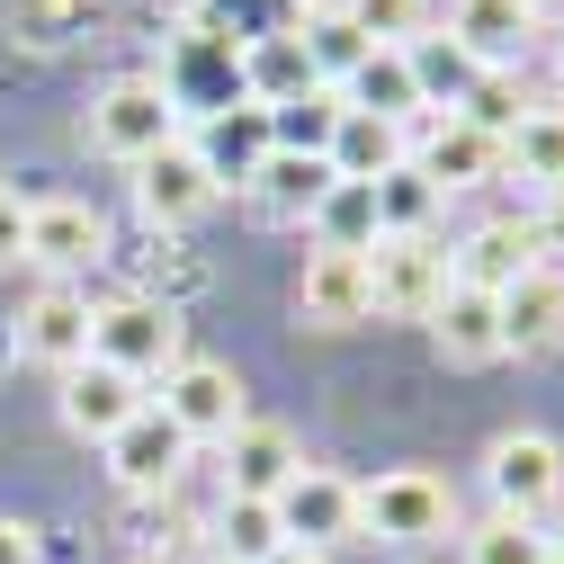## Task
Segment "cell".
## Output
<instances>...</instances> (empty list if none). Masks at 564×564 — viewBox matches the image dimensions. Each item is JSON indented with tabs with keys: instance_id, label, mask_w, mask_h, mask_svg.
Instances as JSON below:
<instances>
[{
	"instance_id": "cell-6",
	"label": "cell",
	"mask_w": 564,
	"mask_h": 564,
	"mask_svg": "<svg viewBox=\"0 0 564 564\" xmlns=\"http://www.w3.org/2000/svg\"><path fill=\"white\" fill-rule=\"evenodd\" d=\"M484 484H492V511H511V520H538L564 502V440L546 431H502L484 448Z\"/></svg>"
},
{
	"instance_id": "cell-18",
	"label": "cell",
	"mask_w": 564,
	"mask_h": 564,
	"mask_svg": "<svg viewBox=\"0 0 564 564\" xmlns=\"http://www.w3.org/2000/svg\"><path fill=\"white\" fill-rule=\"evenodd\" d=\"M564 340V269H529L520 288H502V359H546Z\"/></svg>"
},
{
	"instance_id": "cell-19",
	"label": "cell",
	"mask_w": 564,
	"mask_h": 564,
	"mask_svg": "<svg viewBox=\"0 0 564 564\" xmlns=\"http://www.w3.org/2000/svg\"><path fill=\"white\" fill-rule=\"evenodd\" d=\"M340 108H368V117H386V126H412V117H431V90H421V63L412 54H394V45H377L359 73L340 82Z\"/></svg>"
},
{
	"instance_id": "cell-31",
	"label": "cell",
	"mask_w": 564,
	"mask_h": 564,
	"mask_svg": "<svg viewBox=\"0 0 564 564\" xmlns=\"http://www.w3.org/2000/svg\"><path fill=\"white\" fill-rule=\"evenodd\" d=\"M0 564H45V538L28 520H0Z\"/></svg>"
},
{
	"instance_id": "cell-28",
	"label": "cell",
	"mask_w": 564,
	"mask_h": 564,
	"mask_svg": "<svg viewBox=\"0 0 564 564\" xmlns=\"http://www.w3.org/2000/svg\"><path fill=\"white\" fill-rule=\"evenodd\" d=\"M216 529H225V564H269L278 546H288V538H278V511L269 502H234V492H225Z\"/></svg>"
},
{
	"instance_id": "cell-14",
	"label": "cell",
	"mask_w": 564,
	"mask_h": 564,
	"mask_svg": "<svg viewBox=\"0 0 564 564\" xmlns=\"http://www.w3.org/2000/svg\"><path fill=\"white\" fill-rule=\"evenodd\" d=\"M134 412H144V386H134L126 368H108V359L63 368V431H82V440H99V448H108Z\"/></svg>"
},
{
	"instance_id": "cell-13",
	"label": "cell",
	"mask_w": 564,
	"mask_h": 564,
	"mask_svg": "<svg viewBox=\"0 0 564 564\" xmlns=\"http://www.w3.org/2000/svg\"><path fill=\"white\" fill-rule=\"evenodd\" d=\"M180 466H188V440H180V421H171L162 403H144V412L108 440V475H117L126 492H171Z\"/></svg>"
},
{
	"instance_id": "cell-1",
	"label": "cell",
	"mask_w": 564,
	"mask_h": 564,
	"mask_svg": "<svg viewBox=\"0 0 564 564\" xmlns=\"http://www.w3.org/2000/svg\"><path fill=\"white\" fill-rule=\"evenodd\" d=\"M359 538L368 546H440L457 538V492L431 466H386L377 484H359Z\"/></svg>"
},
{
	"instance_id": "cell-5",
	"label": "cell",
	"mask_w": 564,
	"mask_h": 564,
	"mask_svg": "<svg viewBox=\"0 0 564 564\" xmlns=\"http://www.w3.org/2000/svg\"><path fill=\"white\" fill-rule=\"evenodd\" d=\"M269 511H278V538H288V546L332 555V546H349V538H359V484L305 457L288 484H278V502H269Z\"/></svg>"
},
{
	"instance_id": "cell-22",
	"label": "cell",
	"mask_w": 564,
	"mask_h": 564,
	"mask_svg": "<svg viewBox=\"0 0 564 564\" xmlns=\"http://www.w3.org/2000/svg\"><path fill=\"white\" fill-rule=\"evenodd\" d=\"M332 188H340L332 162H323V153H288V144L251 171V206H260V216H323Z\"/></svg>"
},
{
	"instance_id": "cell-32",
	"label": "cell",
	"mask_w": 564,
	"mask_h": 564,
	"mask_svg": "<svg viewBox=\"0 0 564 564\" xmlns=\"http://www.w3.org/2000/svg\"><path fill=\"white\" fill-rule=\"evenodd\" d=\"M0 260H28V206L0 188Z\"/></svg>"
},
{
	"instance_id": "cell-23",
	"label": "cell",
	"mask_w": 564,
	"mask_h": 564,
	"mask_svg": "<svg viewBox=\"0 0 564 564\" xmlns=\"http://www.w3.org/2000/svg\"><path fill=\"white\" fill-rule=\"evenodd\" d=\"M502 171L538 180L546 197L564 188V108H520V126L502 134Z\"/></svg>"
},
{
	"instance_id": "cell-37",
	"label": "cell",
	"mask_w": 564,
	"mask_h": 564,
	"mask_svg": "<svg viewBox=\"0 0 564 564\" xmlns=\"http://www.w3.org/2000/svg\"><path fill=\"white\" fill-rule=\"evenodd\" d=\"M134 564H162V555H134Z\"/></svg>"
},
{
	"instance_id": "cell-3",
	"label": "cell",
	"mask_w": 564,
	"mask_h": 564,
	"mask_svg": "<svg viewBox=\"0 0 564 564\" xmlns=\"http://www.w3.org/2000/svg\"><path fill=\"white\" fill-rule=\"evenodd\" d=\"M90 144L108 162H153L162 144H180V99L153 82V73H126L90 99Z\"/></svg>"
},
{
	"instance_id": "cell-35",
	"label": "cell",
	"mask_w": 564,
	"mask_h": 564,
	"mask_svg": "<svg viewBox=\"0 0 564 564\" xmlns=\"http://www.w3.org/2000/svg\"><path fill=\"white\" fill-rule=\"evenodd\" d=\"M555 90H564V36H555Z\"/></svg>"
},
{
	"instance_id": "cell-20",
	"label": "cell",
	"mask_w": 564,
	"mask_h": 564,
	"mask_svg": "<svg viewBox=\"0 0 564 564\" xmlns=\"http://www.w3.org/2000/svg\"><path fill=\"white\" fill-rule=\"evenodd\" d=\"M323 162H332L340 188H377V180H386L394 162H412V153H403V126H386V117H368V108H340Z\"/></svg>"
},
{
	"instance_id": "cell-26",
	"label": "cell",
	"mask_w": 564,
	"mask_h": 564,
	"mask_svg": "<svg viewBox=\"0 0 564 564\" xmlns=\"http://www.w3.org/2000/svg\"><path fill=\"white\" fill-rule=\"evenodd\" d=\"M90 19H99V0H10V36H19V45H36V54L73 45Z\"/></svg>"
},
{
	"instance_id": "cell-8",
	"label": "cell",
	"mask_w": 564,
	"mask_h": 564,
	"mask_svg": "<svg viewBox=\"0 0 564 564\" xmlns=\"http://www.w3.org/2000/svg\"><path fill=\"white\" fill-rule=\"evenodd\" d=\"M377 296H368V251H349V242H314L305 269H296V323L305 332H349V323H368Z\"/></svg>"
},
{
	"instance_id": "cell-17",
	"label": "cell",
	"mask_w": 564,
	"mask_h": 564,
	"mask_svg": "<svg viewBox=\"0 0 564 564\" xmlns=\"http://www.w3.org/2000/svg\"><path fill=\"white\" fill-rule=\"evenodd\" d=\"M448 269H457V288H484V296L520 288V278L538 269V234H529V216H492V225H475V234L448 251Z\"/></svg>"
},
{
	"instance_id": "cell-36",
	"label": "cell",
	"mask_w": 564,
	"mask_h": 564,
	"mask_svg": "<svg viewBox=\"0 0 564 564\" xmlns=\"http://www.w3.org/2000/svg\"><path fill=\"white\" fill-rule=\"evenodd\" d=\"M546 538H555V546H564V502H555V529H546Z\"/></svg>"
},
{
	"instance_id": "cell-38",
	"label": "cell",
	"mask_w": 564,
	"mask_h": 564,
	"mask_svg": "<svg viewBox=\"0 0 564 564\" xmlns=\"http://www.w3.org/2000/svg\"><path fill=\"white\" fill-rule=\"evenodd\" d=\"M546 564H564V546H555V555H546Z\"/></svg>"
},
{
	"instance_id": "cell-29",
	"label": "cell",
	"mask_w": 564,
	"mask_h": 564,
	"mask_svg": "<svg viewBox=\"0 0 564 564\" xmlns=\"http://www.w3.org/2000/svg\"><path fill=\"white\" fill-rule=\"evenodd\" d=\"M520 108H529L520 73H484V82L457 99V117H466V126H484V134H511V126H520Z\"/></svg>"
},
{
	"instance_id": "cell-2",
	"label": "cell",
	"mask_w": 564,
	"mask_h": 564,
	"mask_svg": "<svg viewBox=\"0 0 564 564\" xmlns=\"http://www.w3.org/2000/svg\"><path fill=\"white\" fill-rule=\"evenodd\" d=\"M90 359H108V368H126L134 386H153V377H171L180 359H188V340H180V305L171 296H108V305H90Z\"/></svg>"
},
{
	"instance_id": "cell-21",
	"label": "cell",
	"mask_w": 564,
	"mask_h": 564,
	"mask_svg": "<svg viewBox=\"0 0 564 564\" xmlns=\"http://www.w3.org/2000/svg\"><path fill=\"white\" fill-rule=\"evenodd\" d=\"M431 340H440V359H457V368L502 359V296H484V288H448V296L431 305Z\"/></svg>"
},
{
	"instance_id": "cell-9",
	"label": "cell",
	"mask_w": 564,
	"mask_h": 564,
	"mask_svg": "<svg viewBox=\"0 0 564 564\" xmlns=\"http://www.w3.org/2000/svg\"><path fill=\"white\" fill-rule=\"evenodd\" d=\"M134 206H144V225H153V234L197 225L206 206H216V162H206L188 134H180V144H162L153 162H134Z\"/></svg>"
},
{
	"instance_id": "cell-16",
	"label": "cell",
	"mask_w": 564,
	"mask_h": 564,
	"mask_svg": "<svg viewBox=\"0 0 564 564\" xmlns=\"http://www.w3.org/2000/svg\"><path fill=\"white\" fill-rule=\"evenodd\" d=\"M296 466H305V448H296L288 421H242V431L225 440V492L234 502H278V484H288Z\"/></svg>"
},
{
	"instance_id": "cell-15",
	"label": "cell",
	"mask_w": 564,
	"mask_h": 564,
	"mask_svg": "<svg viewBox=\"0 0 564 564\" xmlns=\"http://www.w3.org/2000/svg\"><path fill=\"white\" fill-rule=\"evenodd\" d=\"M19 349H28L36 368H54V377L90 359V296L73 288V278H54V288L19 314Z\"/></svg>"
},
{
	"instance_id": "cell-34",
	"label": "cell",
	"mask_w": 564,
	"mask_h": 564,
	"mask_svg": "<svg viewBox=\"0 0 564 564\" xmlns=\"http://www.w3.org/2000/svg\"><path fill=\"white\" fill-rule=\"evenodd\" d=\"M269 564H323V555H314V546H278Z\"/></svg>"
},
{
	"instance_id": "cell-33",
	"label": "cell",
	"mask_w": 564,
	"mask_h": 564,
	"mask_svg": "<svg viewBox=\"0 0 564 564\" xmlns=\"http://www.w3.org/2000/svg\"><path fill=\"white\" fill-rule=\"evenodd\" d=\"M529 19L538 28H564V0H529Z\"/></svg>"
},
{
	"instance_id": "cell-4",
	"label": "cell",
	"mask_w": 564,
	"mask_h": 564,
	"mask_svg": "<svg viewBox=\"0 0 564 564\" xmlns=\"http://www.w3.org/2000/svg\"><path fill=\"white\" fill-rule=\"evenodd\" d=\"M448 288H457V269H448V242L440 234H377L368 242V296H377V314L431 323V305Z\"/></svg>"
},
{
	"instance_id": "cell-10",
	"label": "cell",
	"mask_w": 564,
	"mask_h": 564,
	"mask_svg": "<svg viewBox=\"0 0 564 564\" xmlns=\"http://www.w3.org/2000/svg\"><path fill=\"white\" fill-rule=\"evenodd\" d=\"M412 171L431 180L440 197H457V188H484V180H502V134L466 126L457 108H431V126H421V153H412Z\"/></svg>"
},
{
	"instance_id": "cell-25",
	"label": "cell",
	"mask_w": 564,
	"mask_h": 564,
	"mask_svg": "<svg viewBox=\"0 0 564 564\" xmlns=\"http://www.w3.org/2000/svg\"><path fill=\"white\" fill-rule=\"evenodd\" d=\"M457 546H466V564H546V555H555V538H546L538 520H511V511L475 520Z\"/></svg>"
},
{
	"instance_id": "cell-11",
	"label": "cell",
	"mask_w": 564,
	"mask_h": 564,
	"mask_svg": "<svg viewBox=\"0 0 564 564\" xmlns=\"http://www.w3.org/2000/svg\"><path fill=\"white\" fill-rule=\"evenodd\" d=\"M529 36H538L529 0H448V54L475 73H520Z\"/></svg>"
},
{
	"instance_id": "cell-24",
	"label": "cell",
	"mask_w": 564,
	"mask_h": 564,
	"mask_svg": "<svg viewBox=\"0 0 564 564\" xmlns=\"http://www.w3.org/2000/svg\"><path fill=\"white\" fill-rule=\"evenodd\" d=\"M368 216H377V234H431V216H440V188L421 180L412 162H394V171L368 188Z\"/></svg>"
},
{
	"instance_id": "cell-30",
	"label": "cell",
	"mask_w": 564,
	"mask_h": 564,
	"mask_svg": "<svg viewBox=\"0 0 564 564\" xmlns=\"http://www.w3.org/2000/svg\"><path fill=\"white\" fill-rule=\"evenodd\" d=\"M529 234H538V260H546V269H564V188L546 197V216H529Z\"/></svg>"
},
{
	"instance_id": "cell-7",
	"label": "cell",
	"mask_w": 564,
	"mask_h": 564,
	"mask_svg": "<svg viewBox=\"0 0 564 564\" xmlns=\"http://www.w3.org/2000/svg\"><path fill=\"white\" fill-rule=\"evenodd\" d=\"M162 412L180 421V440L188 448H225L234 431H242V377L225 368V359H180L171 377H162Z\"/></svg>"
},
{
	"instance_id": "cell-12",
	"label": "cell",
	"mask_w": 564,
	"mask_h": 564,
	"mask_svg": "<svg viewBox=\"0 0 564 564\" xmlns=\"http://www.w3.org/2000/svg\"><path fill=\"white\" fill-rule=\"evenodd\" d=\"M28 260L54 269V278L108 260V216H99L90 197H36V206H28Z\"/></svg>"
},
{
	"instance_id": "cell-27",
	"label": "cell",
	"mask_w": 564,
	"mask_h": 564,
	"mask_svg": "<svg viewBox=\"0 0 564 564\" xmlns=\"http://www.w3.org/2000/svg\"><path fill=\"white\" fill-rule=\"evenodd\" d=\"M340 19L359 28L368 45H394V54H412V36L431 28V0H340Z\"/></svg>"
}]
</instances>
